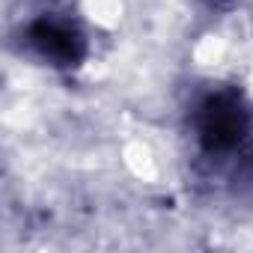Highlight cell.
<instances>
[{
	"instance_id": "obj_1",
	"label": "cell",
	"mask_w": 253,
	"mask_h": 253,
	"mask_svg": "<svg viewBox=\"0 0 253 253\" xmlns=\"http://www.w3.org/2000/svg\"><path fill=\"white\" fill-rule=\"evenodd\" d=\"M188 134L206 167L229 173L232 191L253 185V104L232 84L200 89L188 107Z\"/></svg>"
},
{
	"instance_id": "obj_2",
	"label": "cell",
	"mask_w": 253,
	"mask_h": 253,
	"mask_svg": "<svg viewBox=\"0 0 253 253\" xmlns=\"http://www.w3.org/2000/svg\"><path fill=\"white\" fill-rule=\"evenodd\" d=\"M21 51L39 60L42 66L72 72L84 66L89 54V39L78 15L60 6H42L36 9L18 30Z\"/></svg>"
},
{
	"instance_id": "obj_3",
	"label": "cell",
	"mask_w": 253,
	"mask_h": 253,
	"mask_svg": "<svg viewBox=\"0 0 253 253\" xmlns=\"http://www.w3.org/2000/svg\"><path fill=\"white\" fill-rule=\"evenodd\" d=\"M197 3H200L203 9H209V12H229L238 0H197Z\"/></svg>"
}]
</instances>
